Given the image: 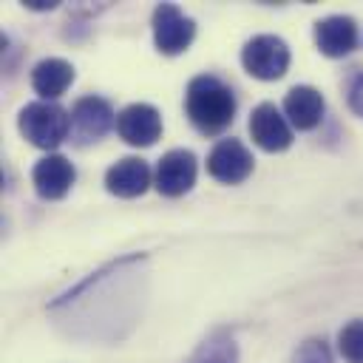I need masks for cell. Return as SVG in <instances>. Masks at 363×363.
I'll list each match as a JSON object with an SVG mask.
<instances>
[{"label": "cell", "mask_w": 363, "mask_h": 363, "mask_svg": "<svg viewBox=\"0 0 363 363\" xmlns=\"http://www.w3.org/2000/svg\"><path fill=\"white\" fill-rule=\"evenodd\" d=\"M71 82H74V65L62 57H45L31 68V88L48 102L62 96Z\"/></svg>", "instance_id": "14"}, {"label": "cell", "mask_w": 363, "mask_h": 363, "mask_svg": "<svg viewBox=\"0 0 363 363\" xmlns=\"http://www.w3.org/2000/svg\"><path fill=\"white\" fill-rule=\"evenodd\" d=\"M196 37V23L173 3H159L153 9V43L162 54L173 57L190 48Z\"/></svg>", "instance_id": "4"}, {"label": "cell", "mask_w": 363, "mask_h": 363, "mask_svg": "<svg viewBox=\"0 0 363 363\" xmlns=\"http://www.w3.org/2000/svg\"><path fill=\"white\" fill-rule=\"evenodd\" d=\"M116 133L133 147H147L162 136V113L147 102H133L116 113Z\"/></svg>", "instance_id": "9"}, {"label": "cell", "mask_w": 363, "mask_h": 363, "mask_svg": "<svg viewBox=\"0 0 363 363\" xmlns=\"http://www.w3.org/2000/svg\"><path fill=\"white\" fill-rule=\"evenodd\" d=\"M241 62L250 77L272 82L281 79L289 68V45L275 34H255L241 48Z\"/></svg>", "instance_id": "3"}, {"label": "cell", "mask_w": 363, "mask_h": 363, "mask_svg": "<svg viewBox=\"0 0 363 363\" xmlns=\"http://www.w3.org/2000/svg\"><path fill=\"white\" fill-rule=\"evenodd\" d=\"M20 133L34 145V147H43V150H54L60 147L68 133H71V113L57 105V102H48V99H37V102H28L23 111H20Z\"/></svg>", "instance_id": "2"}, {"label": "cell", "mask_w": 363, "mask_h": 363, "mask_svg": "<svg viewBox=\"0 0 363 363\" xmlns=\"http://www.w3.org/2000/svg\"><path fill=\"white\" fill-rule=\"evenodd\" d=\"M153 182V173L147 167L145 159L139 156H125L119 162H113L105 173V187L108 193L119 196V199H133V196H142Z\"/></svg>", "instance_id": "11"}, {"label": "cell", "mask_w": 363, "mask_h": 363, "mask_svg": "<svg viewBox=\"0 0 363 363\" xmlns=\"http://www.w3.org/2000/svg\"><path fill=\"white\" fill-rule=\"evenodd\" d=\"M337 349L343 354V360L349 363H363V318L349 320L340 335H337Z\"/></svg>", "instance_id": "16"}, {"label": "cell", "mask_w": 363, "mask_h": 363, "mask_svg": "<svg viewBox=\"0 0 363 363\" xmlns=\"http://www.w3.org/2000/svg\"><path fill=\"white\" fill-rule=\"evenodd\" d=\"M116 125V113L102 96H82L71 108V139L77 145L99 142Z\"/></svg>", "instance_id": "5"}, {"label": "cell", "mask_w": 363, "mask_h": 363, "mask_svg": "<svg viewBox=\"0 0 363 363\" xmlns=\"http://www.w3.org/2000/svg\"><path fill=\"white\" fill-rule=\"evenodd\" d=\"M187 363H238V346L233 335L227 332H213L193 354Z\"/></svg>", "instance_id": "15"}, {"label": "cell", "mask_w": 363, "mask_h": 363, "mask_svg": "<svg viewBox=\"0 0 363 363\" xmlns=\"http://www.w3.org/2000/svg\"><path fill=\"white\" fill-rule=\"evenodd\" d=\"M184 113L190 125L204 133L216 136L230 128L235 119V94L230 85H224L213 74H199L190 79L187 94H184Z\"/></svg>", "instance_id": "1"}, {"label": "cell", "mask_w": 363, "mask_h": 363, "mask_svg": "<svg viewBox=\"0 0 363 363\" xmlns=\"http://www.w3.org/2000/svg\"><path fill=\"white\" fill-rule=\"evenodd\" d=\"M315 45L326 57H346L357 45V23L349 14H329L315 23Z\"/></svg>", "instance_id": "12"}, {"label": "cell", "mask_w": 363, "mask_h": 363, "mask_svg": "<svg viewBox=\"0 0 363 363\" xmlns=\"http://www.w3.org/2000/svg\"><path fill=\"white\" fill-rule=\"evenodd\" d=\"M250 136L267 153H278V150H286L292 145L289 119L272 102H261L258 108H252V113H250Z\"/></svg>", "instance_id": "8"}, {"label": "cell", "mask_w": 363, "mask_h": 363, "mask_svg": "<svg viewBox=\"0 0 363 363\" xmlns=\"http://www.w3.org/2000/svg\"><path fill=\"white\" fill-rule=\"evenodd\" d=\"M346 102L357 116H363V68H354L349 74V79H346Z\"/></svg>", "instance_id": "18"}, {"label": "cell", "mask_w": 363, "mask_h": 363, "mask_svg": "<svg viewBox=\"0 0 363 363\" xmlns=\"http://www.w3.org/2000/svg\"><path fill=\"white\" fill-rule=\"evenodd\" d=\"M77 179V170L74 164L62 156V153H48L43 156L34 170H31V182H34V190L40 193V199H48V201H57L62 199L71 184Z\"/></svg>", "instance_id": "10"}, {"label": "cell", "mask_w": 363, "mask_h": 363, "mask_svg": "<svg viewBox=\"0 0 363 363\" xmlns=\"http://www.w3.org/2000/svg\"><path fill=\"white\" fill-rule=\"evenodd\" d=\"M292 363H335V360H332V349L323 337H309L295 349Z\"/></svg>", "instance_id": "17"}, {"label": "cell", "mask_w": 363, "mask_h": 363, "mask_svg": "<svg viewBox=\"0 0 363 363\" xmlns=\"http://www.w3.org/2000/svg\"><path fill=\"white\" fill-rule=\"evenodd\" d=\"M196 173H199L196 153L187 147H176L159 159L156 173H153V184L162 196L176 199V196H184L196 184Z\"/></svg>", "instance_id": "7"}, {"label": "cell", "mask_w": 363, "mask_h": 363, "mask_svg": "<svg viewBox=\"0 0 363 363\" xmlns=\"http://www.w3.org/2000/svg\"><path fill=\"white\" fill-rule=\"evenodd\" d=\"M323 111H326V102H323L320 91L312 88V85H295L284 96V116L298 130L318 128L320 119H323Z\"/></svg>", "instance_id": "13"}, {"label": "cell", "mask_w": 363, "mask_h": 363, "mask_svg": "<svg viewBox=\"0 0 363 363\" xmlns=\"http://www.w3.org/2000/svg\"><path fill=\"white\" fill-rule=\"evenodd\" d=\"M255 167L252 153L241 139H221L207 153V173L221 184H241Z\"/></svg>", "instance_id": "6"}]
</instances>
